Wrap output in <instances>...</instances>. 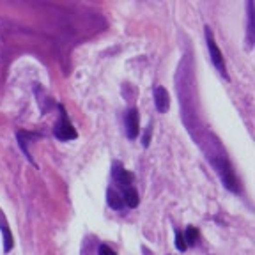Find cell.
<instances>
[{
  "label": "cell",
  "mask_w": 255,
  "mask_h": 255,
  "mask_svg": "<svg viewBox=\"0 0 255 255\" xmlns=\"http://www.w3.org/2000/svg\"><path fill=\"white\" fill-rule=\"evenodd\" d=\"M106 197H108V204H110V207H112V209H121V207L124 206V202H122L121 195H119L117 191L108 190Z\"/></svg>",
  "instance_id": "9c48e42d"
},
{
  "label": "cell",
  "mask_w": 255,
  "mask_h": 255,
  "mask_svg": "<svg viewBox=\"0 0 255 255\" xmlns=\"http://www.w3.org/2000/svg\"><path fill=\"white\" fill-rule=\"evenodd\" d=\"M97 254H99V255H117L115 252L112 250V248L106 247V245H101V247H99V250H97Z\"/></svg>",
  "instance_id": "4fadbf2b"
},
{
  "label": "cell",
  "mask_w": 255,
  "mask_h": 255,
  "mask_svg": "<svg viewBox=\"0 0 255 255\" xmlns=\"http://www.w3.org/2000/svg\"><path fill=\"white\" fill-rule=\"evenodd\" d=\"M254 2H250L248 4V43L250 45H254Z\"/></svg>",
  "instance_id": "30bf717a"
},
{
  "label": "cell",
  "mask_w": 255,
  "mask_h": 255,
  "mask_svg": "<svg viewBox=\"0 0 255 255\" xmlns=\"http://www.w3.org/2000/svg\"><path fill=\"white\" fill-rule=\"evenodd\" d=\"M154 106L160 113H167L170 108V96L169 90L162 85H156L154 87Z\"/></svg>",
  "instance_id": "5b68a950"
},
{
  "label": "cell",
  "mask_w": 255,
  "mask_h": 255,
  "mask_svg": "<svg viewBox=\"0 0 255 255\" xmlns=\"http://www.w3.org/2000/svg\"><path fill=\"white\" fill-rule=\"evenodd\" d=\"M216 165V170H218L220 177H222L223 184H225L227 190L234 191V193H238L239 191V181L238 177H236L234 170H232V165L229 163V160L227 158H218L215 162Z\"/></svg>",
  "instance_id": "6da1fadb"
},
{
  "label": "cell",
  "mask_w": 255,
  "mask_h": 255,
  "mask_svg": "<svg viewBox=\"0 0 255 255\" xmlns=\"http://www.w3.org/2000/svg\"><path fill=\"white\" fill-rule=\"evenodd\" d=\"M122 198H124L122 202H124L128 207H137V206H138V202H140V200H138L137 190H135L133 186L126 188V190H124V195H122Z\"/></svg>",
  "instance_id": "ba28073f"
},
{
  "label": "cell",
  "mask_w": 255,
  "mask_h": 255,
  "mask_svg": "<svg viewBox=\"0 0 255 255\" xmlns=\"http://www.w3.org/2000/svg\"><path fill=\"white\" fill-rule=\"evenodd\" d=\"M124 126H126V135L128 138H137L138 131H140V115H138L137 108L128 110L124 119Z\"/></svg>",
  "instance_id": "277c9868"
},
{
  "label": "cell",
  "mask_w": 255,
  "mask_h": 255,
  "mask_svg": "<svg viewBox=\"0 0 255 255\" xmlns=\"http://www.w3.org/2000/svg\"><path fill=\"white\" fill-rule=\"evenodd\" d=\"M0 231H2V234H4V250L11 252L12 245H14V239H12L11 229H9L7 222H5V216L2 215V211H0Z\"/></svg>",
  "instance_id": "52a82bcc"
},
{
  "label": "cell",
  "mask_w": 255,
  "mask_h": 255,
  "mask_svg": "<svg viewBox=\"0 0 255 255\" xmlns=\"http://www.w3.org/2000/svg\"><path fill=\"white\" fill-rule=\"evenodd\" d=\"M206 41H207V48H209V55H211L213 66L218 69L220 75H222L223 78H229L227 68H225V59H223L222 52H220L218 45H216V39H215V36H213V32H211L209 27H206Z\"/></svg>",
  "instance_id": "7a4b0ae2"
},
{
  "label": "cell",
  "mask_w": 255,
  "mask_h": 255,
  "mask_svg": "<svg viewBox=\"0 0 255 255\" xmlns=\"http://www.w3.org/2000/svg\"><path fill=\"white\" fill-rule=\"evenodd\" d=\"M113 177H115V181L119 182V186L122 188V190H126V188L131 186V174L128 172V170H124L121 165H115L113 167Z\"/></svg>",
  "instance_id": "8992f818"
},
{
  "label": "cell",
  "mask_w": 255,
  "mask_h": 255,
  "mask_svg": "<svg viewBox=\"0 0 255 255\" xmlns=\"http://www.w3.org/2000/svg\"><path fill=\"white\" fill-rule=\"evenodd\" d=\"M53 135H55L59 140H75L78 137L75 126L68 121V117H62V121L57 122L55 130H53Z\"/></svg>",
  "instance_id": "3957f363"
},
{
  "label": "cell",
  "mask_w": 255,
  "mask_h": 255,
  "mask_svg": "<svg viewBox=\"0 0 255 255\" xmlns=\"http://www.w3.org/2000/svg\"><path fill=\"white\" fill-rule=\"evenodd\" d=\"M175 247H177L179 252H184L188 248L186 241H184V236H182V232H175Z\"/></svg>",
  "instance_id": "7c38bea8"
},
{
  "label": "cell",
  "mask_w": 255,
  "mask_h": 255,
  "mask_svg": "<svg viewBox=\"0 0 255 255\" xmlns=\"http://www.w3.org/2000/svg\"><path fill=\"white\" fill-rule=\"evenodd\" d=\"M184 241H186V245H195L198 241V231L195 229V227H188V229H186Z\"/></svg>",
  "instance_id": "8fae6325"
}]
</instances>
